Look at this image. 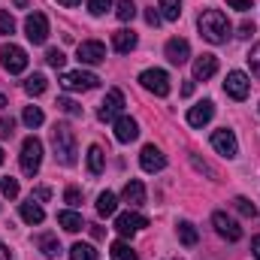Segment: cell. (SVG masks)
Returning a JSON list of instances; mask_svg holds the SVG:
<instances>
[{"mask_svg": "<svg viewBox=\"0 0 260 260\" xmlns=\"http://www.w3.org/2000/svg\"><path fill=\"white\" fill-rule=\"evenodd\" d=\"M115 209H118V200L112 191H103V194L97 197V212L103 215V218H109V215H115Z\"/></svg>", "mask_w": 260, "mask_h": 260, "instance_id": "obj_25", "label": "cell"}, {"mask_svg": "<svg viewBox=\"0 0 260 260\" xmlns=\"http://www.w3.org/2000/svg\"><path fill=\"white\" fill-rule=\"evenodd\" d=\"M182 94L191 97V94H194V82H185V85H182Z\"/></svg>", "mask_w": 260, "mask_h": 260, "instance_id": "obj_48", "label": "cell"}, {"mask_svg": "<svg viewBox=\"0 0 260 260\" xmlns=\"http://www.w3.org/2000/svg\"><path fill=\"white\" fill-rule=\"evenodd\" d=\"M76 58H79L82 64H100V61H106V46H103V43H97V40L79 43Z\"/></svg>", "mask_w": 260, "mask_h": 260, "instance_id": "obj_13", "label": "cell"}, {"mask_svg": "<svg viewBox=\"0 0 260 260\" xmlns=\"http://www.w3.org/2000/svg\"><path fill=\"white\" fill-rule=\"evenodd\" d=\"M0 64H3L6 73L18 76V73L27 70V52L21 46H15V43H6V46H0Z\"/></svg>", "mask_w": 260, "mask_h": 260, "instance_id": "obj_4", "label": "cell"}, {"mask_svg": "<svg viewBox=\"0 0 260 260\" xmlns=\"http://www.w3.org/2000/svg\"><path fill=\"white\" fill-rule=\"evenodd\" d=\"M212 115H215V103L212 100H203V103H197V106L188 109V124L191 127H203V124L212 121Z\"/></svg>", "mask_w": 260, "mask_h": 260, "instance_id": "obj_16", "label": "cell"}, {"mask_svg": "<svg viewBox=\"0 0 260 260\" xmlns=\"http://www.w3.org/2000/svg\"><path fill=\"white\" fill-rule=\"evenodd\" d=\"M46 61H49V67H58V70H61V67L67 64V55L61 49H49V52H46Z\"/></svg>", "mask_w": 260, "mask_h": 260, "instance_id": "obj_36", "label": "cell"}, {"mask_svg": "<svg viewBox=\"0 0 260 260\" xmlns=\"http://www.w3.org/2000/svg\"><path fill=\"white\" fill-rule=\"evenodd\" d=\"M139 164H142L145 173H160V170L167 167V154H164L157 145H145V148L139 151Z\"/></svg>", "mask_w": 260, "mask_h": 260, "instance_id": "obj_14", "label": "cell"}, {"mask_svg": "<svg viewBox=\"0 0 260 260\" xmlns=\"http://www.w3.org/2000/svg\"><path fill=\"white\" fill-rule=\"evenodd\" d=\"M230 9H239V12H248L251 9V0H227Z\"/></svg>", "mask_w": 260, "mask_h": 260, "instance_id": "obj_44", "label": "cell"}, {"mask_svg": "<svg viewBox=\"0 0 260 260\" xmlns=\"http://www.w3.org/2000/svg\"><path fill=\"white\" fill-rule=\"evenodd\" d=\"M157 9H160V18H167V21H179V15H182V0H160Z\"/></svg>", "mask_w": 260, "mask_h": 260, "instance_id": "obj_27", "label": "cell"}, {"mask_svg": "<svg viewBox=\"0 0 260 260\" xmlns=\"http://www.w3.org/2000/svg\"><path fill=\"white\" fill-rule=\"evenodd\" d=\"M139 82H142V88L145 91H151L154 97H167L170 94V76L164 73V70H142L139 73Z\"/></svg>", "mask_w": 260, "mask_h": 260, "instance_id": "obj_5", "label": "cell"}, {"mask_svg": "<svg viewBox=\"0 0 260 260\" xmlns=\"http://www.w3.org/2000/svg\"><path fill=\"white\" fill-rule=\"evenodd\" d=\"M212 227H215V233H218L221 239H227V242H239V239H242V227H239L227 212H215V215H212Z\"/></svg>", "mask_w": 260, "mask_h": 260, "instance_id": "obj_9", "label": "cell"}, {"mask_svg": "<svg viewBox=\"0 0 260 260\" xmlns=\"http://www.w3.org/2000/svg\"><path fill=\"white\" fill-rule=\"evenodd\" d=\"M0 164H3V148H0Z\"/></svg>", "mask_w": 260, "mask_h": 260, "instance_id": "obj_52", "label": "cell"}, {"mask_svg": "<svg viewBox=\"0 0 260 260\" xmlns=\"http://www.w3.org/2000/svg\"><path fill=\"white\" fill-rule=\"evenodd\" d=\"M49 197H52V191H49V188H37V191L30 194V200H40V203H46Z\"/></svg>", "mask_w": 260, "mask_h": 260, "instance_id": "obj_46", "label": "cell"}, {"mask_svg": "<svg viewBox=\"0 0 260 260\" xmlns=\"http://www.w3.org/2000/svg\"><path fill=\"white\" fill-rule=\"evenodd\" d=\"M103 167H106V154H103V148H100V145H91V148H88V173H91V176H100Z\"/></svg>", "mask_w": 260, "mask_h": 260, "instance_id": "obj_23", "label": "cell"}, {"mask_svg": "<svg viewBox=\"0 0 260 260\" xmlns=\"http://www.w3.org/2000/svg\"><path fill=\"white\" fill-rule=\"evenodd\" d=\"M61 85L67 91H91L100 85V79L94 73H85V70H70V73H61Z\"/></svg>", "mask_w": 260, "mask_h": 260, "instance_id": "obj_6", "label": "cell"}, {"mask_svg": "<svg viewBox=\"0 0 260 260\" xmlns=\"http://www.w3.org/2000/svg\"><path fill=\"white\" fill-rule=\"evenodd\" d=\"M21 218L34 227V224H43V218H46V212H43V206L40 203H34V200H27V203H21Z\"/></svg>", "mask_w": 260, "mask_h": 260, "instance_id": "obj_22", "label": "cell"}, {"mask_svg": "<svg viewBox=\"0 0 260 260\" xmlns=\"http://www.w3.org/2000/svg\"><path fill=\"white\" fill-rule=\"evenodd\" d=\"M97 248L94 245H88V242H76L73 248H70V260H97Z\"/></svg>", "mask_w": 260, "mask_h": 260, "instance_id": "obj_28", "label": "cell"}, {"mask_svg": "<svg viewBox=\"0 0 260 260\" xmlns=\"http://www.w3.org/2000/svg\"><path fill=\"white\" fill-rule=\"evenodd\" d=\"M212 148H215L221 157H227V160L239 154V142H236L233 130H227V127H224V130H215V133H212Z\"/></svg>", "mask_w": 260, "mask_h": 260, "instance_id": "obj_10", "label": "cell"}, {"mask_svg": "<svg viewBox=\"0 0 260 260\" xmlns=\"http://www.w3.org/2000/svg\"><path fill=\"white\" fill-rule=\"evenodd\" d=\"M3 106H6V97H3V94H0V109H3Z\"/></svg>", "mask_w": 260, "mask_h": 260, "instance_id": "obj_51", "label": "cell"}, {"mask_svg": "<svg viewBox=\"0 0 260 260\" xmlns=\"http://www.w3.org/2000/svg\"><path fill=\"white\" fill-rule=\"evenodd\" d=\"M142 227H148V218L139 215V212H124V215L115 218V230H118L121 236H133V233H139Z\"/></svg>", "mask_w": 260, "mask_h": 260, "instance_id": "obj_12", "label": "cell"}, {"mask_svg": "<svg viewBox=\"0 0 260 260\" xmlns=\"http://www.w3.org/2000/svg\"><path fill=\"white\" fill-rule=\"evenodd\" d=\"M21 121L34 130V127H40V124L46 121V115H43V109H40V106H27V109H24V115H21Z\"/></svg>", "mask_w": 260, "mask_h": 260, "instance_id": "obj_30", "label": "cell"}, {"mask_svg": "<svg viewBox=\"0 0 260 260\" xmlns=\"http://www.w3.org/2000/svg\"><path fill=\"white\" fill-rule=\"evenodd\" d=\"M251 34H254V21H242V24H239V37H242V40H248Z\"/></svg>", "mask_w": 260, "mask_h": 260, "instance_id": "obj_45", "label": "cell"}, {"mask_svg": "<svg viewBox=\"0 0 260 260\" xmlns=\"http://www.w3.org/2000/svg\"><path fill=\"white\" fill-rule=\"evenodd\" d=\"M46 88H49V82H46V76H43V73H34V76H27V82H24V91H27L30 97H40Z\"/></svg>", "mask_w": 260, "mask_h": 260, "instance_id": "obj_29", "label": "cell"}, {"mask_svg": "<svg viewBox=\"0 0 260 260\" xmlns=\"http://www.w3.org/2000/svg\"><path fill=\"white\" fill-rule=\"evenodd\" d=\"M145 21H148L151 27H157L164 18H160V12H157V9H145Z\"/></svg>", "mask_w": 260, "mask_h": 260, "instance_id": "obj_43", "label": "cell"}, {"mask_svg": "<svg viewBox=\"0 0 260 260\" xmlns=\"http://www.w3.org/2000/svg\"><path fill=\"white\" fill-rule=\"evenodd\" d=\"M0 260H12V257H9V248H6L3 242H0Z\"/></svg>", "mask_w": 260, "mask_h": 260, "instance_id": "obj_49", "label": "cell"}, {"mask_svg": "<svg viewBox=\"0 0 260 260\" xmlns=\"http://www.w3.org/2000/svg\"><path fill=\"white\" fill-rule=\"evenodd\" d=\"M112 49L121 52V55H127L130 49H136V34L133 30H115L112 34Z\"/></svg>", "mask_w": 260, "mask_h": 260, "instance_id": "obj_20", "label": "cell"}, {"mask_svg": "<svg viewBox=\"0 0 260 260\" xmlns=\"http://www.w3.org/2000/svg\"><path fill=\"white\" fill-rule=\"evenodd\" d=\"M15 133V118H0V136H12Z\"/></svg>", "mask_w": 260, "mask_h": 260, "instance_id": "obj_41", "label": "cell"}, {"mask_svg": "<svg viewBox=\"0 0 260 260\" xmlns=\"http://www.w3.org/2000/svg\"><path fill=\"white\" fill-rule=\"evenodd\" d=\"M218 73V58L215 55H200L194 61V79L197 82H206V79H212Z\"/></svg>", "mask_w": 260, "mask_h": 260, "instance_id": "obj_17", "label": "cell"}, {"mask_svg": "<svg viewBox=\"0 0 260 260\" xmlns=\"http://www.w3.org/2000/svg\"><path fill=\"white\" fill-rule=\"evenodd\" d=\"M233 206H236L245 218H254V215H257V206H254L248 197H236V200H233Z\"/></svg>", "mask_w": 260, "mask_h": 260, "instance_id": "obj_34", "label": "cell"}, {"mask_svg": "<svg viewBox=\"0 0 260 260\" xmlns=\"http://www.w3.org/2000/svg\"><path fill=\"white\" fill-rule=\"evenodd\" d=\"M121 197H124V203H130V206L136 209V206L145 203V185L136 182V179H130L127 185H124V191H121Z\"/></svg>", "mask_w": 260, "mask_h": 260, "instance_id": "obj_19", "label": "cell"}, {"mask_svg": "<svg viewBox=\"0 0 260 260\" xmlns=\"http://www.w3.org/2000/svg\"><path fill=\"white\" fill-rule=\"evenodd\" d=\"M109 254H112V260H136V251L130 248L127 242H121V239L112 242V251H109Z\"/></svg>", "mask_w": 260, "mask_h": 260, "instance_id": "obj_32", "label": "cell"}, {"mask_svg": "<svg viewBox=\"0 0 260 260\" xmlns=\"http://www.w3.org/2000/svg\"><path fill=\"white\" fill-rule=\"evenodd\" d=\"M0 188H3V197H9V200H15V197H18V182H15L12 176H6V179L0 182Z\"/></svg>", "mask_w": 260, "mask_h": 260, "instance_id": "obj_38", "label": "cell"}, {"mask_svg": "<svg viewBox=\"0 0 260 260\" xmlns=\"http://www.w3.org/2000/svg\"><path fill=\"white\" fill-rule=\"evenodd\" d=\"M224 91H227L233 100H245L248 91H251V79H248L245 73L233 70V73H227V79H224Z\"/></svg>", "mask_w": 260, "mask_h": 260, "instance_id": "obj_11", "label": "cell"}, {"mask_svg": "<svg viewBox=\"0 0 260 260\" xmlns=\"http://www.w3.org/2000/svg\"><path fill=\"white\" fill-rule=\"evenodd\" d=\"M191 167H194L197 173H206V176H209V179H218V173H215V170H212V167H209V164H206V160H200V157H197V154H191Z\"/></svg>", "mask_w": 260, "mask_h": 260, "instance_id": "obj_37", "label": "cell"}, {"mask_svg": "<svg viewBox=\"0 0 260 260\" xmlns=\"http://www.w3.org/2000/svg\"><path fill=\"white\" fill-rule=\"evenodd\" d=\"M58 224L64 227L67 233H79V230L85 227L82 215H79V212H73V209H64V212H58Z\"/></svg>", "mask_w": 260, "mask_h": 260, "instance_id": "obj_21", "label": "cell"}, {"mask_svg": "<svg viewBox=\"0 0 260 260\" xmlns=\"http://www.w3.org/2000/svg\"><path fill=\"white\" fill-rule=\"evenodd\" d=\"M52 148H55V157L64 167H73L76 164V133L67 127V124H55L52 127Z\"/></svg>", "mask_w": 260, "mask_h": 260, "instance_id": "obj_2", "label": "cell"}, {"mask_svg": "<svg viewBox=\"0 0 260 260\" xmlns=\"http://www.w3.org/2000/svg\"><path fill=\"white\" fill-rule=\"evenodd\" d=\"M115 15H118V21H133L136 18V3L133 0H118L115 3Z\"/></svg>", "mask_w": 260, "mask_h": 260, "instance_id": "obj_31", "label": "cell"}, {"mask_svg": "<svg viewBox=\"0 0 260 260\" xmlns=\"http://www.w3.org/2000/svg\"><path fill=\"white\" fill-rule=\"evenodd\" d=\"M121 112H124V94H121L118 88H112V91L106 94V100L100 103L97 118H100V121H118V118H121Z\"/></svg>", "mask_w": 260, "mask_h": 260, "instance_id": "obj_8", "label": "cell"}, {"mask_svg": "<svg viewBox=\"0 0 260 260\" xmlns=\"http://www.w3.org/2000/svg\"><path fill=\"white\" fill-rule=\"evenodd\" d=\"M58 109L67 112V115H73V118H79V115H82V106H79L76 100H70V97H58Z\"/></svg>", "mask_w": 260, "mask_h": 260, "instance_id": "obj_33", "label": "cell"}, {"mask_svg": "<svg viewBox=\"0 0 260 260\" xmlns=\"http://www.w3.org/2000/svg\"><path fill=\"white\" fill-rule=\"evenodd\" d=\"M64 200L70 203V206H79V203H82V194H79V188H67V191H64Z\"/></svg>", "mask_w": 260, "mask_h": 260, "instance_id": "obj_42", "label": "cell"}, {"mask_svg": "<svg viewBox=\"0 0 260 260\" xmlns=\"http://www.w3.org/2000/svg\"><path fill=\"white\" fill-rule=\"evenodd\" d=\"M167 61L176 67L188 64V58H191V46H188V40H182V37H173V40H167Z\"/></svg>", "mask_w": 260, "mask_h": 260, "instance_id": "obj_15", "label": "cell"}, {"mask_svg": "<svg viewBox=\"0 0 260 260\" xmlns=\"http://www.w3.org/2000/svg\"><path fill=\"white\" fill-rule=\"evenodd\" d=\"M197 27H200V37L209 40L212 46L227 43V37H230V30H233V24L227 21V15H224L221 9H206V12L197 18Z\"/></svg>", "mask_w": 260, "mask_h": 260, "instance_id": "obj_1", "label": "cell"}, {"mask_svg": "<svg viewBox=\"0 0 260 260\" xmlns=\"http://www.w3.org/2000/svg\"><path fill=\"white\" fill-rule=\"evenodd\" d=\"M43 164V142L37 136H27L21 142V173L24 176H37Z\"/></svg>", "mask_w": 260, "mask_h": 260, "instance_id": "obj_3", "label": "cell"}, {"mask_svg": "<svg viewBox=\"0 0 260 260\" xmlns=\"http://www.w3.org/2000/svg\"><path fill=\"white\" fill-rule=\"evenodd\" d=\"M251 254L260 260V236H254V239H251Z\"/></svg>", "mask_w": 260, "mask_h": 260, "instance_id": "obj_47", "label": "cell"}, {"mask_svg": "<svg viewBox=\"0 0 260 260\" xmlns=\"http://www.w3.org/2000/svg\"><path fill=\"white\" fill-rule=\"evenodd\" d=\"M58 3H61V6H79L82 0H58Z\"/></svg>", "mask_w": 260, "mask_h": 260, "instance_id": "obj_50", "label": "cell"}, {"mask_svg": "<svg viewBox=\"0 0 260 260\" xmlns=\"http://www.w3.org/2000/svg\"><path fill=\"white\" fill-rule=\"evenodd\" d=\"M179 242L188 245V248H194L197 242H200V233H197V227L191 221H182V224H179Z\"/></svg>", "mask_w": 260, "mask_h": 260, "instance_id": "obj_26", "label": "cell"}, {"mask_svg": "<svg viewBox=\"0 0 260 260\" xmlns=\"http://www.w3.org/2000/svg\"><path fill=\"white\" fill-rule=\"evenodd\" d=\"M37 248H40L46 257H58V254H61V242H58V236H52V233L37 236Z\"/></svg>", "mask_w": 260, "mask_h": 260, "instance_id": "obj_24", "label": "cell"}, {"mask_svg": "<svg viewBox=\"0 0 260 260\" xmlns=\"http://www.w3.org/2000/svg\"><path fill=\"white\" fill-rule=\"evenodd\" d=\"M248 64H251V73L260 79V43L251 49V52H248Z\"/></svg>", "mask_w": 260, "mask_h": 260, "instance_id": "obj_40", "label": "cell"}, {"mask_svg": "<svg viewBox=\"0 0 260 260\" xmlns=\"http://www.w3.org/2000/svg\"><path fill=\"white\" fill-rule=\"evenodd\" d=\"M112 9V0H88V12L91 15H106Z\"/></svg>", "mask_w": 260, "mask_h": 260, "instance_id": "obj_35", "label": "cell"}, {"mask_svg": "<svg viewBox=\"0 0 260 260\" xmlns=\"http://www.w3.org/2000/svg\"><path fill=\"white\" fill-rule=\"evenodd\" d=\"M24 34H27V40H30L34 46H43V43L49 40V18H46L43 12H30V15L24 18Z\"/></svg>", "mask_w": 260, "mask_h": 260, "instance_id": "obj_7", "label": "cell"}, {"mask_svg": "<svg viewBox=\"0 0 260 260\" xmlns=\"http://www.w3.org/2000/svg\"><path fill=\"white\" fill-rule=\"evenodd\" d=\"M12 30H15V18L0 9V34H12Z\"/></svg>", "mask_w": 260, "mask_h": 260, "instance_id": "obj_39", "label": "cell"}, {"mask_svg": "<svg viewBox=\"0 0 260 260\" xmlns=\"http://www.w3.org/2000/svg\"><path fill=\"white\" fill-rule=\"evenodd\" d=\"M139 136V124L133 121V118H127V115H121L118 121H115V139L118 142H133Z\"/></svg>", "mask_w": 260, "mask_h": 260, "instance_id": "obj_18", "label": "cell"}]
</instances>
